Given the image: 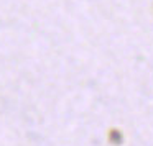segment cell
<instances>
[{"instance_id":"obj_1","label":"cell","mask_w":153,"mask_h":146,"mask_svg":"<svg viewBox=\"0 0 153 146\" xmlns=\"http://www.w3.org/2000/svg\"><path fill=\"white\" fill-rule=\"evenodd\" d=\"M109 139H110V143H114V145H120V143H122V135H120L119 130H110Z\"/></svg>"}]
</instances>
